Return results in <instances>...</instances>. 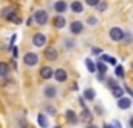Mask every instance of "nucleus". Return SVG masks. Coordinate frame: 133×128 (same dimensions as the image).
Segmentation results:
<instances>
[{
	"label": "nucleus",
	"mask_w": 133,
	"mask_h": 128,
	"mask_svg": "<svg viewBox=\"0 0 133 128\" xmlns=\"http://www.w3.org/2000/svg\"><path fill=\"white\" fill-rule=\"evenodd\" d=\"M3 16H5V19L6 20H9V22H12V23H22V20H20V17L17 16V12H16V9L14 8H5L3 9V12H2Z\"/></svg>",
	"instance_id": "f257e3e1"
},
{
	"label": "nucleus",
	"mask_w": 133,
	"mask_h": 128,
	"mask_svg": "<svg viewBox=\"0 0 133 128\" xmlns=\"http://www.w3.org/2000/svg\"><path fill=\"white\" fill-rule=\"evenodd\" d=\"M33 20L37 23V25H45L46 22H48V12L45 11V9H39V11H36L33 16Z\"/></svg>",
	"instance_id": "f03ea898"
},
{
	"label": "nucleus",
	"mask_w": 133,
	"mask_h": 128,
	"mask_svg": "<svg viewBox=\"0 0 133 128\" xmlns=\"http://www.w3.org/2000/svg\"><path fill=\"white\" fill-rule=\"evenodd\" d=\"M23 63L26 65V66H36V65L39 63V56L36 53H26L23 56Z\"/></svg>",
	"instance_id": "7ed1b4c3"
},
{
	"label": "nucleus",
	"mask_w": 133,
	"mask_h": 128,
	"mask_svg": "<svg viewBox=\"0 0 133 128\" xmlns=\"http://www.w3.org/2000/svg\"><path fill=\"white\" fill-rule=\"evenodd\" d=\"M108 35H110V39H111V40H115V42H119V40H122V39H124L125 32L122 31L121 28L115 26V28H111V30H110V32H108Z\"/></svg>",
	"instance_id": "20e7f679"
},
{
	"label": "nucleus",
	"mask_w": 133,
	"mask_h": 128,
	"mask_svg": "<svg viewBox=\"0 0 133 128\" xmlns=\"http://www.w3.org/2000/svg\"><path fill=\"white\" fill-rule=\"evenodd\" d=\"M33 43H34V46H37V48L45 46V43H46V35H45L43 32H37V34H34Z\"/></svg>",
	"instance_id": "39448f33"
},
{
	"label": "nucleus",
	"mask_w": 133,
	"mask_h": 128,
	"mask_svg": "<svg viewBox=\"0 0 133 128\" xmlns=\"http://www.w3.org/2000/svg\"><path fill=\"white\" fill-rule=\"evenodd\" d=\"M54 79L59 82V83H62V82H65L66 79H68V74H66V71L64 68H57V69H54Z\"/></svg>",
	"instance_id": "423d86ee"
},
{
	"label": "nucleus",
	"mask_w": 133,
	"mask_h": 128,
	"mask_svg": "<svg viewBox=\"0 0 133 128\" xmlns=\"http://www.w3.org/2000/svg\"><path fill=\"white\" fill-rule=\"evenodd\" d=\"M43 96L48 97V99H54V97L57 96V88H56L54 85L45 87V88H43Z\"/></svg>",
	"instance_id": "0eeeda50"
},
{
	"label": "nucleus",
	"mask_w": 133,
	"mask_h": 128,
	"mask_svg": "<svg viewBox=\"0 0 133 128\" xmlns=\"http://www.w3.org/2000/svg\"><path fill=\"white\" fill-rule=\"evenodd\" d=\"M53 74H54V69H53L51 66H42V68H40V77H42V79L48 80V79L53 77Z\"/></svg>",
	"instance_id": "6e6552de"
},
{
	"label": "nucleus",
	"mask_w": 133,
	"mask_h": 128,
	"mask_svg": "<svg viewBox=\"0 0 133 128\" xmlns=\"http://www.w3.org/2000/svg\"><path fill=\"white\" fill-rule=\"evenodd\" d=\"M84 30V23L81 22V20H74L71 25H70V31L71 34H81Z\"/></svg>",
	"instance_id": "1a4fd4ad"
},
{
	"label": "nucleus",
	"mask_w": 133,
	"mask_h": 128,
	"mask_svg": "<svg viewBox=\"0 0 133 128\" xmlns=\"http://www.w3.org/2000/svg\"><path fill=\"white\" fill-rule=\"evenodd\" d=\"M45 57L48 60H57V49L54 46H48L45 51Z\"/></svg>",
	"instance_id": "9d476101"
},
{
	"label": "nucleus",
	"mask_w": 133,
	"mask_h": 128,
	"mask_svg": "<svg viewBox=\"0 0 133 128\" xmlns=\"http://www.w3.org/2000/svg\"><path fill=\"white\" fill-rule=\"evenodd\" d=\"M65 117H66V120H68L70 124H73V125H76V124L79 122V119H77V114H76L73 110H66Z\"/></svg>",
	"instance_id": "9b49d317"
},
{
	"label": "nucleus",
	"mask_w": 133,
	"mask_h": 128,
	"mask_svg": "<svg viewBox=\"0 0 133 128\" xmlns=\"http://www.w3.org/2000/svg\"><path fill=\"white\" fill-rule=\"evenodd\" d=\"M130 105H132V100H130L129 97H121V99H118V108L127 110V108H130Z\"/></svg>",
	"instance_id": "f8f14e48"
},
{
	"label": "nucleus",
	"mask_w": 133,
	"mask_h": 128,
	"mask_svg": "<svg viewBox=\"0 0 133 128\" xmlns=\"http://www.w3.org/2000/svg\"><path fill=\"white\" fill-rule=\"evenodd\" d=\"M37 124H39L40 128H48L50 120H48V117L45 114H37Z\"/></svg>",
	"instance_id": "ddd939ff"
},
{
	"label": "nucleus",
	"mask_w": 133,
	"mask_h": 128,
	"mask_svg": "<svg viewBox=\"0 0 133 128\" xmlns=\"http://www.w3.org/2000/svg\"><path fill=\"white\" fill-rule=\"evenodd\" d=\"M81 119L82 120H85V122H91L93 120V116H91V113H90V110L85 106V108H82V113H81Z\"/></svg>",
	"instance_id": "4468645a"
},
{
	"label": "nucleus",
	"mask_w": 133,
	"mask_h": 128,
	"mask_svg": "<svg viewBox=\"0 0 133 128\" xmlns=\"http://www.w3.org/2000/svg\"><path fill=\"white\" fill-rule=\"evenodd\" d=\"M66 8H68V6H66V3L64 0H59V2L54 3V11H56V12H65Z\"/></svg>",
	"instance_id": "2eb2a0df"
},
{
	"label": "nucleus",
	"mask_w": 133,
	"mask_h": 128,
	"mask_svg": "<svg viewBox=\"0 0 133 128\" xmlns=\"http://www.w3.org/2000/svg\"><path fill=\"white\" fill-rule=\"evenodd\" d=\"M70 8H71V11H73V12L79 14V12H82V9H84V5H82L81 2H73V3L70 5Z\"/></svg>",
	"instance_id": "dca6fc26"
},
{
	"label": "nucleus",
	"mask_w": 133,
	"mask_h": 128,
	"mask_svg": "<svg viewBox=\"0 0 133 128\" xmlns=\"http://www.w3.org/2000/svg\"><path fill=\"white\" fill-rule=\"evenodd\" d=\"M8 74H9V65L0 62V77H6Z\"/></svg>",
	"instance_id": "f3484780"
},
{
	"label": "nucleus",
	"mask_w": 133,
	"mask_h": 128,
	"mask_svg": "<svg viewBox=\"0 0 133 128\" xmlns=\"http://www.w3.org/2000/svg\"><path fill=\"white\" fill-rule=\"evenodd\" d=\"M101 62H107L110 65H116V59L113 56H108V54H102L101 56Z\"/></svg>",
	"instance_id": "a211bd4d"
},
{
	"label": "nucleus",
	"mask_w": 133,
	"mask_h": 128,
	"mask_svg": "<svg viewBox=\"0 0 133 128\" xmlns=\"http://www.w3.org/2000/svg\"><path fill=\"white\" fill-rule=\"evenodd\" d=\"M111 94H113V97H116V99L124 97V90H122V87H116V88H113V90H111Z\"/></svg>",
	"instance_id": "6ab92c4d"
},
{
	"label": "nucleus",
	"mask_w": 133,
	"mask_h": 128,
	"mask_svg": "<svg viewBox=\"0 0 133 128\" xmlns=\"http://www.w3.org/2000/svg\"><path fill=\"white\" fill-rule=\"evenodd\" d=\"M96 96V93H95V90L93 88H87L85 91H84V97L87 99V100H93Z\"/></svg>",
	"instance_id": "aec40b11"
},
{
	"label": "nucleus",
	"mask_w": 133,
	"mask_h": 128,
	"mask_svg": "<svg viewBox=\"0 0 133 128\" xmlns=\"http://www.w3.org/2000/svg\"><path fill=\"white\" fill-rule=\"evenodd\" d=\"M54 25H56L57 28H64V26L66 25L65 17H56V19H54Z\"/></svg>",
	"instance_id": "412c9836"
},
{
	"label": "nucleus",
	"mask_w": 133,
	"mask_h": 128,
	"mask_svg": "<svg viewBox=\"0 0 133 128\" xmlns=\"http://www.w3.org/2000/svg\"><path fill=\"white\" fill-rule=\"evenodd\" d=\"M96 69H98V71H99V74H102V76H104V74H105V73H107V65L104 63V62H98V63H96Z\"/></svg>",
	"instance_id": "4be33fe9"
},
{
	"label": "nucleus",
	"mask_w": 133,
	"mask_h": 128,
	"mask_svg": "<svg viewBox=\"0 0 133 128\" xmlns=\"http://www.w3.org/2000/svg\"><path fill=\"white\" fill-rule=\"evenodd\" d=\"M115 74H116L118 77H124V76H125L124 66H122V65H116V68H115Z\"/></svg>",
	"instance_id": "5701e85b"
},
{
	"label": "nucleus",
	"mask_w": 133,
	"mask_h": 128,
	"mask_svg": "<svg viewBox=\"0 0 133 128\" xmlns=\"http://www.w3.org/2000/svg\"><path fill=\"white\" fill-rule=\"evenodd\" d=\"M85 66H87V69L90 73H95L96 71V65L91 62V59H85Z\"/></svg>",
	"instance_id": "b1692460"
},
{
	"label": "nucleus",
	"mask_w": 133,
	"mask_h": 128,
	"mask_svg": "<svg viewBox=\"0 0 133 128\" xmlns=\"http://www.w3.org/2000/svg\"><path fill=\"white\" fill-rule=\"evenodd\" d=\"M96 8H98V9H99L101 12H104V11H105V9H107V2H99V3H98V5H96Z\"/></svg>",
	"instance_id": "393cba45"
},
{
	"label": "nucleus",
	"mask_w": 133,
	"mask_h": 128,
	"mask_svg": "<svg viewBox=\"0 0 133 128\" xmlns=\"http://www.w3.org/2000/svg\"><path fill=\"white\" fill-rule=\"evenodd\" d=\"M45 110H46V113H48L50 116H56V110H54V106L48 105V106H45Z\"/></svg>",
	"instance_id": "a878e982"
},
{
	"label": "nucleus",
	"mask_w": 133,
	"mask_h": 128,
	"mask_svg": "<svg viewBox=\"0 0 133 128\" xmlns=\"http://www.w3.org/2000/svg\"><path fill=\"white\" fill-rule=\"evenodd\" d=\"M107 83H108V87H110L111 90H113V88H116V87H119V85L116 83V80H115V79H108V80H107Z\"/></svg>",
	"instance_id": "bb28decb"
},
{
	"label": "nucleus",
	"mask_w": 133,
	"mask_h": 128,
	"mask_svg": "<svg viewBox=\"0 0 133 128\" xmlns=\"http://www.w3.org/2000/svg\"><path fill=\"white\" fill-rule=\"evenodd\" d=\"M99 2H101V0H85V3H87V5H90V6H96Z\"/></svg>",
	"instance_id": "cd10ccee"
},
{
	"label": "nucleus",
	"mask_w": 133,
	"mask_h": 128,
	"mask_svg": "<svg viewBox=\"0 0 133 128\" xmlns=\"http://www.w3.org/2000/svg\"><path fill=\"white\" fill-rule=\"evenodd\" d=\"M98 23V19L96 17H90L88 19V25H96Z\"/></svg>",
	"instance_id": "c85d7f7f"
},
{
	"label": "nucleus",
	"mask_w": 133,
	"mask_h": 128,
	"mask_svg": "<svg viewBox=\"0 0 133 128\" xmlns=\"http://www.w3.org/2000/svg\"><path fill=\"white\" fill-rule=\"evenodd\" d=\"M111 125H113V128H122V125L119 124V120H116V119L111 122Z\"/></svg>",
	"instance_id": "c756f323"
},
{
	"label": "nucleus",
	"mask_w": 133,
	"mask_h": 128,
	"mask_svg": "<svg viewBox=\"0 0 133 128\" xmlns=\"http://www.w3.org/2000/svg\"><path fill=\"white\" fill-rule=\"evenodd\" d=\"M20 128H28V124H26V120H20Z\"/></svg>",
	"instance_id": "7c9ffc66"
},
{
	"label": "nucleus",
	"mask_w": 133,
	"mask_h": 128,
	"mask_svg": "<svg viewBox=\"0 0 133 128\" xmlns=\"http://www.w3.org/2000/svg\"><path fill=\"white\" fill-rule=\"evenodd\" d=\"M11 48H12V56H14V57H17V54H19L17 48H16V46H11Z\"/></svg>",
	"instance_id": "2f4dec72"
},
{
	"label": "nucleus",
	"mask_w": 133,
	"mask_h": 128,
	"mask_svg": "<svg viewBox=\"0 0 133 128\" xmlns=\"http://www.w3.org/2000/svg\"><path fill=\"white\" fill-rule=\"evenodd\" d=\"M125 91H127V93H129V94H130V96L133 97V90L130 88V87H125Z\"/></svg>",
	"instance_id": "473e14b6"
},
{
	"label": "nucleus",
	"mask_w": 133,
	"mask_h": 128,
	"mask_svg": "<svg viewBox=\"0 0 133 128\" xmlns=\"http://www.w3.org/2000/svg\"><path fill=\"white\" fill-rule=\"evenodd\" d=\"M91 53H93V54H101V49H99V48H93V49H91Z\"/></svg>",
	"instance_id": "72a5a7b5"
},
{
	"label": "nucleus",
	"mask_w": 133,
	"mask_h": 128,
	"mask_svg": "<svg viewBox=\"0 0 133 128\" xmlns=\"http://www.w3.org/2000/svg\"><path fill=\"white\" fill-rule=\"evenodd\" d=\"M104 128H113L111 124H104Z\"/></svg>",
	"instance_id": "f704fd0d"
},
{
	"label": "nucleus",
	"mask_w": 133,
	"mask_h": 128,
	"mask_svg": "<svg viewBox=\"0 0 133 128\" xmlns=\"http://www.w3.org/2000/svg\"><path fill=\"white\" fill-rule=\"evenodd\" d=\"M87 128H98V127H96V125H88Z\"/></svg>",
	"instance_id": "c9c22d12"
},
{
	"label": "nucleus",
	"mask_w": 133,
	"mask_h": 128,
	"mask_svg": "<svg viewBox=\"0 0 133 128\" xmlns=\"http://www.w3.org/2000/svg\"><path fill=\"white\" fill-rule=\"evenodd\" d=\"M130 127L133 128V117H132V120H130Z\"/></svg>",
	"instance_id": "e433bc0d"
},
{
	"label": "nucleus",
	"mask_w": 133,
	"mask_h": 128,
	"mask_svg": "<svg viewBox=\"0 0 133 128\" xmlns=\"http://www.w3.org/2000/svg\"><path fill=\"white\" fill-rule=\"evenodd\" d=\"M54 128H62V127H54Z\"/></svg>",
	"instance_id": "4c0bfd02"
},
{
	"label": "nucleus",
	"mask_w": 133,
	"mask_h": 128,
	"mask_svg": "<svg viewBox=\"0 0 133 128\" xmlns=\"http://www.w3.org/2000/svg\"><path fill=\"white\" fill-rule=\"evenodd\" d=\"M132 69H133V62H132Z\"/></svg>",
	"instance_id": "58836bf2"
}]
</instances>
